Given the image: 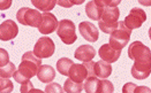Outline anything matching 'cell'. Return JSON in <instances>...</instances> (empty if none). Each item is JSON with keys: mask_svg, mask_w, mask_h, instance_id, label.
<instances>
[{"mask_svg": "<svg viewBox=\"0 0 151 93\" xmlns=\"http://www.w3.org/2000/svg\"><path fill=\"white\" fill-rule=\"evenodd\" d=\"M29 90H31V91H35V89H34V86H32V83L30 82V80L24 82V83H22L21 84V92L24 93V92H28Z\"/></svg>", "mask_w": 151, "mask_h": 93, "instance_id": "cell-32", "label": "cell"}, {"mask_svg": "<svg viewBox=\"0 0 151 93\" xmlns=\"http://www.w3.org/2000/svg\"><path fill=\"white\" fill-rule=\"evenodd\" d=\"M13 0H0V11H7L11 8Z\"/></svg>", "mask_w": 151, "mask_h": 93, "instance_id": "cell-33", "label": "cell"}, {"mask_svg": "<svg viewBox=\"0 0 151 93\" xmlns=\"http://www.w3.org/2000/svg\"><path fill=\"white\" fill-rule=\"evenodd\" d=\"M42 65V59L37 58L34 52H25L22 55L21 59V63L19 66V69L14 72L13 77L17 83L22 84L30 78H32L34 76L37 75L38 68Z\"/></svg>", "mask_w": 151, "mask_h": 93, "instance_id": "cell-1", "label": "cell"}, {"mask_svg": "<svg viewBox=\"0 0 151 93\" xmlns=\"http://www.w3.org/2000/svg\"><path fill=\"white\" fill-rule=\"evenodd\" d=\"M110 45L111 47L118 51H122V48L128 44L130 39L132 30L124 24V21H118V28L114 30L112 33H110Z\"/></svg>", "mask_w": 151, "mask_h": 93, "instance_id": "cell-2", "label": "cell"}, {"mask_svg": "<svg viewBox=\"0 0 151 93\" xmlns=\"http://www.w3.org/2000/svg\"><path fill=\"white\" fill-rule=\"evenodd\" d=\"M78 30H80V33L82 35V37L86 40L90 41V43H95V41L98 40L99 32H98V29L95 27L93 23H91L89 21L81 22L80 26H78Z\"/></svg>", "mask_w": 151, "mask_h": 93, "instance_id": "cell-10", "label": "cell"}, {"mask_svg": "<svg viewBox=\"0 0 151 93\" xmlns=\"http://www.w3.org/2000/svg\"><path fill=\"white\" fill-rule=\"evenodd\" d=\"M9 62V54L6 50L0 48V67L5 66Z\"/></svg>", "mask_w": 151, "mask_h": 93, "instance_id": "cell-30", "label": "cell"}, {"mask_svg": "<svg viewBox=\"0 0 151 93\" xmlns=\"http://www.w3.org/2000/svg\"><path fill=\"white\" fill-rule=\"evenodd\" d=\"M96 56V50L91 45H81L75 51V58L82 62L91 61Z\"/></svg>", "mask_w": 151, "mask_h": 93, "instance_id": "cell-14", "label": "cell"}, {"mask_svg": "<svg viewBox=\"0 0 151 93\" xmlns=\"http://www.w3.org/2000/svg\"><path fill=\"white\" fill-rule=\"evenodd\" d=\"M98 84H99V80L96 76H89L86 78V82L83 84V89L88 93H96L97 89H98Z\"/></svg>", "mask_w": 151, "mask_h": 93, "instance_id": "cell-20", "label": "cell"}, {"mask_svg": "<svg viewBox=\"0 0 151 93\" xmlns=\"http://www.w3.org/2000/svg\"><path fill=\"white\" fill-rule=\"evenodd\" d=\"M73 63L74 62L70 59H68V58H61L57 62V70L61 75H63V76H68V71H69V69H70V67H72Z\"/></svg>", "mask_w": 151, "mask_h": 93, "instance_id": "cell-22", "label": "cell"}, {"mask_svg": "<svg viewBox=\"0 0 151 93\" xmlns=\"http://www.w3.org/2000/svg\"><path fill=\"white\" fill-rule=\"evenodd\" d=\"M0 80H1V77H0Z\"/></svg>", "mask_w": 151, "mask_h": 93, "instance_id": "cell-37", "label": "cell"}, {"mask_svg": "<svg viewBox=\"0 0 151 93\" xmlns=\"http://www.w3.org/2000/svg\"><path fill=\"white\" fill-rule=\"evenodd\" d=\"M112 74V66L111 63L101 60L98 62H95V75L96 77L101 78V80H105L107 77H110Z\"/></svg>", "mask_w": 151, "mask_h": 93, "instance_id": "cell-16", "label": "cell"}, {"mask_svg": "<svg viewBox=\"0 0 151 93\" xmlns=\"http://www.w3.org/2000/svg\"><path fill=\"white\" fill-rule=\"evenodd\" d=\"M42 18V14L38 12V9H32L29 7L20 8L16 13V20L23 24L32 28H37Z\"/></svg>", "mask_w": 151, "mask_h": 93, "instance_id": "cell-4", "label": "cell"}, {"mask_svg": "<svg viewBox=\"0 0 151 93\" xmlns=\"http://www.w3.org/2000/svg\"><path fill=\"white\" fill-rule=\"evenodd\" d=\"M147 21V14L143 9L134 7L130 9V13L124 20V24L128 29L133 30V29H139L144 22Z\"/></svg>", "mask_w": 151, "mask_h": 93, "instance_id": "cell-7", "label": "cell"}, {"mask_svg": "<svg viewBox=\"0 0 151 93\" xmlns=\"http://www.w3.org/2000/svg\"><path fill=\"white\" fill-rule=\"evenodd\" d=\"M69 78L77 83H83L84 80L88 77V71L84 65L81 63H73L69 71H68Z\"/></svg>", "mask_w": 151, "mask_h": 93, "instance_id": "cell-13", "label": "cell"}, {"mask_svg": "<svg viewBox=\"0 0 151 93\" xmlns=\"http://www.w3.org/2000/svg\"><path fill=\"white\" fill-rule=\"evenodd\" d=\"M37 77L42 83H51L55 78V69L49 65H40V67L38 68Z\"/></svg>", "mask_w": 151, "mask_h": 93, "instance_id": "cell-15", "label": "cell"}, {"mask_svg": "<svg viewBox=\"0 0 151 93\" xmlns=\"http://www.w3.org/2000/svg\"><path fill=\"white\" fill-rule=\"evenodd\" d=\"M137 1L143 6H147V7L151 6V0H137Z\"/></svg>", "mask_w": 151, "mask_h": 93, "instance_id": "cell-35", "label": "cell"}, {"mask_svg": "<svg viewBox=\"0 0 151 93\" xmlns=\"http://www.w3.org/2000/svg\"><path fill=\"white\" fill-rule=\"evenodd\" d=\"M150 48L147 47L145 45H143L139 40L133 41L130 44V46L128 47V56L134 61L150 62Z\"/></svg>", "mask_w": 151, "mask_h": 93, "instance_id": "cell-5", "label": "cell"}, {"mask_svg": "<svg viewBox=\"0 0 151 93\" xmlns=\"http://www.w3.org/2000/svg\"><path fill=\"white\" fill-rule=\"evenodd\" d=\"M98 54L101 58V60H104V61H106L109 63H113V62L119 60V58L121 55V51L112 48L110 44H104V45L101 46Z\"/></svg>", "mask_w": 151, "mask_h": 93, "instance_id": "cell-11", "label": "cell"}, {"mask_svg": "<svg viewBox=\"0 0 151 93\" xmlns=\"http://www.w3.org/2000/svg\"><path fill=\"white\" fill-rule=\"evenodd\" d=\"M86 68H87V71H88V77L89 76H96L95 75V62L91 60V61H87L83 63Z\"/></svg>", "mask_w": 151, "mask_h": 93, "instance_id": "cell-31", "label": "cell"}, {"mask_svg": "<svg viewBox=\"0 0 151 93\" xmlns=\"http://www.w3.org/2000/svg\"><path fill=\"white\" fill-rule=\"evenodd\" d=\"M119 16H120V11L118 7H104L101 21L105 23H114V22H118Z\"/></svg>", "mask_w": 151, "mask_h": 93, "instance_id": "cell-17", "label": "cell"}, {"mask_svg": "<svg viewBox=\"0 0 151 93\" xmlns=\"http://www.w3.org/2000/svg\"><path fill=\"white\" fill-rule=\"evenodd\" d=\"M98 27L101 29L104 33H112L114 30L118 28V22L114 23H105L103 21H98Z\"/></svg>", "mask_w": 151, "mask_h": 93, "instance_id": "cell-26", "label": "cell"}, {"mask_svg": "<svg viewBox=\"0 0 151 93\" xmlns=\"http://www.w3.org/2000/svg\"><path fill=\"white\" fill-rule=\"evenodd\" d=\"M14 90V85L8 78L0 80V93H9Z\"/></svg>", "mask_w": 151, "mask_h": 93, "instance_id": "cell-27", "label": "cell"}, {"mask_svg": "<svg viewBox=\"0 0 151 93\" xmlns=\"http://www.w3.org/2000/svg\"><path fill=\"white\" fill-rule=\"evenodd\" d=\"M57 5H59L61 7H65V8H70V7L74 6L70 0H57Z\"/></svg>", "mask_w": 151, "mask_h": 93, "instance_id": "cell-34", "label": "cell"}, {"mask_svg": "<svg viewBox=\"0 0 151 93\" xmlns=\"http://www.w3.org/2000/svg\"><path fill=\"white\" fill-rule=\"evenodd\" d=\"M57 35L65 44H67V45L74 44L77 39L74 22L70 21V20H61L58 23Z\"/></svg>", "mask_w": 151, "mask_h": 93, "instance_id": "cell-3", "label": "cell"}, {"mask_svg": "<svg viewBox=\"0 0 151 93\" xmlns=\"http://www.w3.org/2000/svg\"><path fill=\"white\" fill-rule=\"evenodd\" d=\"M150 62H139L135 61L132 67V75L136 80H145L150 76Z\"/></svg>", "mask_w": 151, "mask_h": 93, "instance_id": "cell-12", "label": "cell"}, {"mask_svg": "<svg viewBox=\"0 0 151 93\" xmlns=\"http://www.w3.org/2000/svg\"><path fill=\"white\" fill-rule=\"evenodd\" d=\"M98 6H101V7H116L120 2H121V0H93Z\"/></svg>", "mask_w": 151, "mask_h": 93, "instance_id": "cell-28", "label": "cell"}, {"mask_svg": "<svg viewBox=\"0 0 151 93\" xmlns=\"http://www.w3.org/2000/svg\"><path fill=\"white\" fill-rule=\"evenodd\" d=\"M58 20L55 17L54 14L50 12H44L42 14V18L40 22L38 24V31L43 35H50L52 32H54L58 28Z\"/></svg>", "mask_w": 151, "mask_h": 93, "instance_id": "cell-8", "label": "cell"}, {"mask_svg": "<svg viewBox=\"0 0 151 93\" xmlns=\"http://www.w3.org/2000/svg\"><path fill=\"white\" fill-rule=\"evenodd\" d=\"M113 91H114V86L110 80H106V78L99 80L97 92L98 93H112Z\"/></svg>", "mask_w": 151, "mask_h": 93, "instance_id": "cell-25", "label": "cell"}, {"mask_svg": "<svg viewBox=\"0 0 151 93\" xmlns=\"http://www.w3.org/2000/svg\"><path fill=\"white\" fill-rule=\"evenodd\" d=\"M31 4L37 8L38 11L50 12L55 7L57 0H31Z\"/></svg>", "mask_w": 151, "mask_h": 93, "instance_id": "cell-19", "label": "cell"}, {"mask_svg": "<svg viewBox=\"0 0 151 93\" xmlns=\"http://www.w3.org/2000/svg\"><path fill=\"white\" fill-rule=\"evenodd\" d=\"M83 90V83H77L74 82L70 78L66 80L65 84H63V91L68 93H78Z\"/></svg>", "mask_w": 151, "mask_h": 93, "instance_id": "cell-21", "label": "cell"}, {"mask_svg": "<svg viewBox=\"0 0 151 93\" xmlns=\"http://www.w3.org/2000/svg\"><path fill=\"white\" fill-rule=\"evenodd\" d=\"M19 35V27L13 20H6L0 24V40L7 41L16 38Z\"/></svg>", "mask_w": 151, "mask_h": 93, "instance_id": "cell-9", "label": "cell"}, {"mask_svg": "<svg viewBox=\"0 0 151 93\" xmlns=\"http://www.w3.org/2000/svg\"><path fill=\"white\" fill-rule=\"evenodd\" d=\"M122 92L124 93H135V92L149 93L150 92V89H149V87H144V86L139 87V86H137L136 84H134V83H127L126 85L122 87Z\"/></svg>", "mask_w": 151, "mask_h": 93, "instance_id": "cell-24", "label": "cell"}, {"mask_svg": "<svg viewBox=\"0 0 151 93\" xmlns=\"http://www.w3.org/2000/svg\"><path fill=\"white\" fill-rule=\"evenodd\" d=\"M55 51V44L49 37H40L34 47V54L39 59H47L51 58Z\"/></svg>", "mask_w": 151, "mask_h": 93, "instance_id": "cell-6", "label": "cell"}, {"mask_svg": "<svg viewBox=\"0 0 151 93\" xmlns=\"http://www.w3.org/2000/svg\"><path fill=\"white\" fill-rule=\"evenodd\" d=\"M16 71V67L13 62H8L7 65L0 67V77L1 78H11Z\"/></svg>", "mask_w": 151, "mask_h": 93, "instance_id": "cell-23", "label": "cell"}, {"mask_svg": "<svg viewBox=\"0 0 151 93\" xmlns=\"http://www.w3.org/2000/svg\"><path fill=\"white\" fill-rule=\"evenodd\" d=\"M45 92L47 93H63V89L58 84V83H50L45 87Z\"/></svg>", "mask_w": 151, "mask_h": 93, "instance_id": "cell-29", "label": "cell"}, {"mask_svg": "<svg viewBox=\"0 0 151 93\" xmlns=\"http://www.w3.org/2000/svg\"><path fill=\"white\" fill-rule=\"evenodd\" d=\"M101 13H103V7L98 6L93 0L89 1L86 6V14L89 18L93 21H99L101 20Z\"/></svg>", "mask_w": 151, "mask_h": 93, "instance_id": "cell-18", "label": "cell"}, {"mask_svg": "<svg viewBox=\"0 0 151 93\" xmlns=\"http://www.w3.org/2000/svg\"><path fill=\"white\" fill-rule=\"evenodd\" d=\"M73 2V5H82L84 2V0H70Z\"/></svg>", "mask_w": 151, "mask_h": 93, "instance_id": "cell-36", "label": "cell"}]
</instances>
